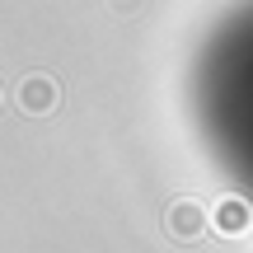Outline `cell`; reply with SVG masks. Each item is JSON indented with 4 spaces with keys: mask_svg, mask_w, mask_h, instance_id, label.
<instances>
[{
    "mask_svg": "<svg viewBox=\"0 0 253 253\" xmlns=\"http://www.w3.org/2000/svg\"><path fill=\"white\" fill-rule=\"evenodd\" d=\"M216 220H220L225 230H244V225H249V211L239 207V202H225V207L216 211Z\"/></svg>",
    "mask_w": 253,
    "mask_h": 253,
    "instance_id": "cell-3",
    "label": "cell"
},
{
    "mask_svg": "<svg viewBox=\"0 0 253 253\" xmlns=\"http://www.w3.org/2000/svg\"><path fill=\"white\" fill-rule=\"evenodd\" d=\"M164 225H169V235L178 239V244H192V239H202V230H207V211H202V202H173Z\"/></svg>",
    "mask_w": 253,
    "mask_h": 253,
    "instance_id": "cell-1",
    "label": "cell"
},
{
    "mask_svg": "<svg viewBox=\"0 0 253 253\" xmlns=\"http://www.w3.org/2000/svg\"><path fill=\"white\" fill-rule=\"evenodd\" d=\"M19 103H24L28 113H47L56 103V89L47 75H33V80H24V89H19Z\"/></svg>",
    "mask_w": 253,
    "mask_h": 253,
    "instance_id": "cell-2",
    "label": "cell"
}]
</instances>
